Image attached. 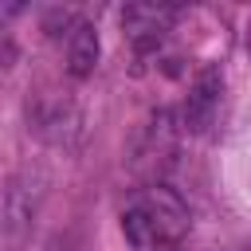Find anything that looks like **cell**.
I'll list each match as a JSON object with an SVG mask.
<instances>
[{"label":"cell","instance_id":"obj_1","mask_svg":"<svg viewBox=\"0 0 251 251\" xmlns=\"http://www.w3.org/2000/svg\"><path fill=\"white\" fill-rule=\"evenodd\" d=\"M133 208L145 212V220L153 224V231H157L161 243H180V239L188 235V227H192L188 204H184L169 184H149Z\"/></svg>","mask_w":251,"mask_h":251},{"label":"cell","instance_id":"obj_2","mask_svg":"<svg viewBox=\"0 0 251 251\" xmlns=\"http://www.w3.org/2000/svg\"><path fill=\"white\" fill-rule=\"evenodd\" d=\"M27 114H31L35 133L47 145H55V149H75L78 145V137H82V114H78V106L71 98H59V94L39 98L35 110H27Z\"/></svg>","mask_w":251,"mask_h":251},{"label":"cell","instance_id":"obj_3","mask_svg":"<svg viewBox=\"0 0 251 251\" xmlns=\"http://www.w3.org/2000/svg\"><path fill=\"white\" fill-rule=\"evenodd\" d=\"M220 94H224V71L216 63L200 67L192 86H188V94H184V129L188 133L200 137V133L212 129V122L220 114Z\"/></svg>","mask_w":251,"mask_h":251},{"label":"cell","instance_id":"obj_4","mask_svg":"<svg viewBox=\"0 0 251 251\" xmlns=\"http://www.w3.org/2000/svg\"><path fill=\"white\" fill-rule=\"evenodd\" d=\"M173 20H176L173 4H126L122 8V31L129 35V43L141 55H149V51L161 47V39L173 27Z\"/></svg>","mask_w":251,"mask_h":251},{"label":"cell","instance_id":"obj_5","mask_svg":"<svg viewBox=\"0 0 251 251\" xmlns=\"http://www.w3.org/2000/svg\"><path fill=\"white\" fill-rule=\"evenodd\" d=\"M31 216H35L31 188L12 180L4 188V251H24V243L31 239Z\"/></svg>","mask_w":251,"mask_h":251},{"label":"cell","instance_id":"obj_6","mask_svg":"<svg viewBox=\"0 0 251 251\" xmlns=\"http://www.w3.org/2000/svg\"><path fill=\"white\" fill-rule=\"evenodd\" d=\"M98 59H102L98 27H94L90 20H75L71 31H67V71H71L75 78H86V75H94Z\"/></svg>","mask_w":251,"mask_h":251},{"label":"cell","instance_id":"obj_7","mask_svg":"<svg viewBox=\"0 0 251 251\" xmlns=\"http://www.w3.org/2000/svg\"><path fill=\"white\" fill-rule=\"evenodd\" d=\"M122 231H126V243H129V251H161L157 243V231H153V224L145 220V212L141 208H129L126 216H122Z\"/></svg>","mask_w":251,"mask_h":251},{"label":"cell","instance_id":"obj_8","mask_svg":"<svg viewBox=\"0 0 251 251\" xmlns=\"http://www.w3.org/2000/svg\"><path fill=\"white\" fill-rule=\"evenodd\" d=\"M161 251H176V243H165V247H161Z\"/></svg>","mask_w":251,"mask_h":251}]
</instances>
